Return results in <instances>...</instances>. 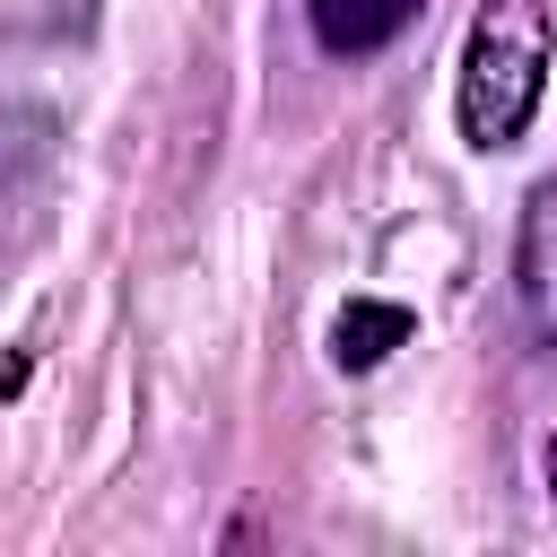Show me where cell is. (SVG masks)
Wrapping results in <instances>:
<instances>
[{
    "mask_svg": "<svg viewBox=\"0 0 557 557\" xmlns=\"http://www.w3.org/2000/svg\"><path fill=\"white\" fill-rule=\"evenodd\" d=\"M548 61H557V26H548V0H487L461 35V78H453V113H461V139L487 157V148H513L540 113V87H548Z\"/></svg>",
    "mask_w": 557,
    "mask_h": 557,
    "instance_id": "1",
    "label": "cell"
},
{
    "mask_svg": "<svg viewBox=\"0 0 557 557\" xmlns=\"http://www.w3.org/2000/svg\"><path fill=\"white\" fill-rule=\"evenodd\" d=\"M409 331H418V322H409V305L348 296V305H339V322H331V357H339L348 374H366V366H383V357H392Z\"/></svg>",
    "mask_w": 557,
    "mask_h": 557,
    "instance_id": "4",
    "label": "cell"
},
{
    "mask_svg": "<svg viewBox=\"0 0 557 557\" xmlns=\"http://www.w3.org/2000/svg\"><path fill=\"white\" fill-rule=\"evenodd\" d=\"M513 313L540 348H557V174L531 183L522 226H513Z\"/></svg>",
    "mask_w": 557,
    "mask_h": 557,
    "instance_id": "2",
    "label": "cell"
},
{
    "mask_svg": "<svg viewBox=\"0 0 557 557\" xmlns=\"http://www.w3.org/2000/svg\"><path fill=\"white\" fill-rule=\"evenodd\" d=\"M9 392H26V357H9V366H0V400H9Z\"/></svg>",
    "mask_w": 557,
    "mask_h": 557,
    "instance_id": "5",
    "label": "cell"
},
{
    "mask_svg": "<svg viewBox=\"0 0 557 557\" xmlns=\"http://www.w3.org/2000/svg\"><path fill=\"white\" fill-rule=\"evenodd\" d=\"M426 0H305V17H313V35L331 44V52H383L409 17H418Z\"/></svg>",
    "mask_w": 557,
    "mask_h": 557,
    "instance_id": "3",
    "label": "cell"
}]
</instances>
